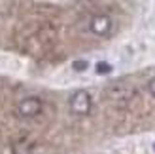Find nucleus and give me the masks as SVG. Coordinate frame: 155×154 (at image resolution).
<instances>
[{
    "instance_id": "1",
    "label": "nucleus",
    "mask_w": 155,
    "mask_h": 154,
    "mask_svg": "<svg viewBox=\"0 0 155 154\" xmlns=\"http://www.w3.org/2000/svg\"><path fill=\"white\" fill-rule=\"evenodd\" d=\"M70 109H72V112L80 114V116L89 114V110H91V95L87 91H83V89L76 91L72 95V99H70Z\"/></svg>"
},
{
    "instance_id": "2",
    "label": "nucleus",
    "mask_w": 155,
    "mask_h": 154,
    "mask_svg": "<svg viewBox=\"0 0 155 154\" xmlns=\"http://www.w3.org/2000/svg\"><path fill=\"white\" fill-rule=\"evenodd\" d=\"M17 110L23 118H34L42 112V101L38 97H27L19 103Z\"/></svg>"
},
{
    "instance_id": "3",
    "label": "nucleus",
    "mask_w": 155,
    "mask_h": 154,
    "mask_svg": "<svg viewBox=\"0 0 155 154\" xmlns=\"http://www.w3.org/2000/svg\"><path fill=\"white\" fill-rule=\"evenodd\" d=\"M110 29H112V19L108 17V15H95V17L91 19V30L98 36L108 34Z\"/></svg>"
},
{
    "instance_id": "4",
    "label": "nucleus",
    "mask_w": 155,
    "mask_h": 154,
    "mask_svg": "<svg viewBox=\"0 0 155 154\" xmlns=\"http://www.w3.org/2000/svg\"><path fill=\"white\" fill-rule=\"evenodd\" d=\"M95 68H97V72H98V74H108V72L112 71V65H110V63H106V61H98Z\"/></svg>"
},
{
    "instance_id": "5",
    "label": "nucleus",
    "mask_w": 155,
    "mask_h": 154,
    "mask_svg": "<svg viewBox=\"0 0 155 154\" xmlns=\"http://www.w3.org/2000/svg\"><path fill=\"white\" fill-rule=\"evenodd\" d=\"M87 67H89V63H87V61H74V63H72V68H74V71H78V72L85 71Z\"/></svg>"
},
{
    "instance_id": "6",
    "label": "nucleus",
    "mask_w": 155,
    "mask_h": 154,
    "mask_svg": "<svg viewBox=\"0 0 155 154\" xmlns=\"http://www.w3.org/2000/svg\"><path fill=\"white\" fill-rule=\"evenodd\" d=\"M148 88H150V93H151V95L155 97V78H153V80L150 82V86H148Z\"/></svg>"
},
{
    "instance_id": "7",
    "label": "nucleus",
    "mask_w": 155,
    "mask_h": 154,
    "mask_svg": "<svg viewBox=\"0 0 155 154\" xmlns=\"http://www.w3.org/2000/svg\"><path fill=\"white\" fill-rule=\"evenodd\" d=\"M153 150H155V143H153Z\"/></svg>"
}]
</instances>
